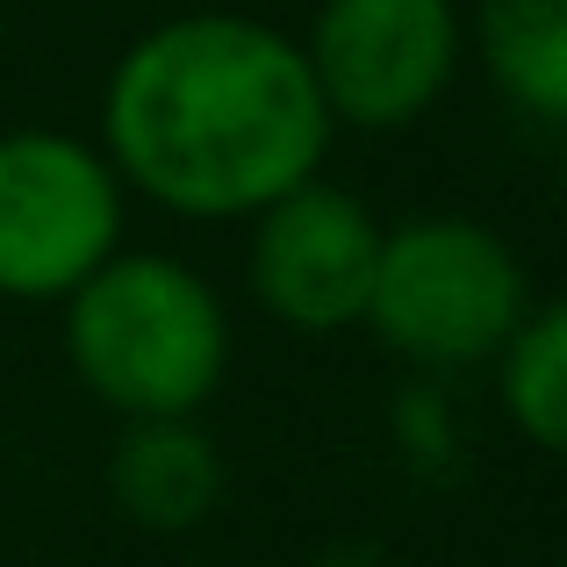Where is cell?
<instances>
[{
	"mask_svg": "<svg viewBox=\"0 0 567 567\" xmlns=\"http://www.w3.org/2000/svg\"><path fill=\"white\" fill-rule=\"evenodd\" d=\"M331 115L302 43L237 8L152 22L101 86V158L123 194L187 223H251L288 187L317 181Z\"/></svg>",
	"mask_w": 567,
	"mask_h": 567,
	"instance_id": "obj_1",
	"label": "cell"
},
{
	"mask_svg": "<svg viewBox=\"0 0 567 567\" xmlns=\"http://www.w3.org/2000/svg\"><path fill=\"white\" fill-rule=\"evenodd\" d=\"M65 367L101 410L202 416L230 374L223 295L166 251H115L65 295Z\"/></svg>",
	"mask_w": 567,
	"mask_h": 567,
	"instance_id": "obj_2",
	"label": "cell"
},
{
	"mask_svg": "<svg viewBox=\"0 0 567 567\" xmlns=\"http://www.w3.org/2000/svg\"><path fill=\"white\" fill-rule=\"evenodd\" d=\"M532 302L539 295L511 237L474 216H410L381 230V266L360 331H374L381 352L424 374H474L511 346Z\"/></svg>",
	"mask_w": 567,
	"mask_h": 567,
	"instance_id": "obj_3",
	"label": "cell"
},
{
	"mask_svg": "<svg viewBox=\"0 0 567 567\" xmlns=\"http://www.w3.org/2000/svg\"><path fill=\"white\" fill-rule=\"evenodd\" d=\"M123 181L94 137L0 130V295L65 302L123 251Z\"/></svg>",
	"mask_w": 567,
	"mask_h": 567,
	"instance_id": "obj_4",
	"label": "cell"
},
{
	"mask_svg": "<svg viewBox=\"0 0 567 567\" xmlns=\"http://www.w3.org/2000/svg\"><path fill=\"white\" fill-rule=\"evenodd\" d=\"M302 65L331 130H410L445 101L467 58L460 0H317Z\"/></svg>",
	"mask_w": 567,
	"mask_h": 567,
	"instance_id": "obj_5",
	"label": "cell"
},
{
	"mask_svg": "<svg viewBox=\"0 0 567 567\" xmlns=\"http://www.w3.org/2000/svg\"><path fill=\"white\" fill-rule=\"evenodd\" d=\"M381 230L388 223L374 208L352 187H331L323 173L288 187L280 202H266L251 216V245H245L251 302L280 331H302V338L360 331L374 266H381Z\"/></svg>",
	"mask_w": 567,
	"mask_h": 567,
	"instance_id": "obj_6",
	"label": "cell"
},
{
	"mask_svg": "<svg viewBox=\"0 0 567 567\" xmlns=\"http://www.w3.org/2000/svg\"><path fill=\"white\" fill-rule=\"evenodd\" d=\"M109 503L137 532L181 539V532L208 525L223 503V453L202 431V416H137L123 424V439L109 445Z\"/></svg>",
	"mask_w": 567,
	"mask_h": 567,
	"instance_id": "obj_7",
	"label": "cell"
},
{
	"mask_svg": "<svg viewBox=\"0 0 567 567\" xmlns=\"http://www.w3.org/2000/svg\"><path fill=\"white\" fill-rule=\"evenodd\" d=\"M467 51L525 123H567V0H474Z\"/></svg>",
	"mask_w": 567,
	"mask_h": 567,
	"instance_id": "obj_8",
	"label": "cell"
},
{
	"mask_svg": "<svg viewBox=\"0 0 567 567\" xmlns=\"http://www.w3.org/2000/svg\"><path fill=\"white\" fill-rule=\"evenodd\" d=\"M496 402L511 416V431L539 453L567 445V309L560 302H532V317L511 331V346L496 352Z\"/></svg>",
	"mask_w": 567,
	"mask_h": 567,
	"instance_id": "obj_9",
	"label": "cell"
}]
</instances>
